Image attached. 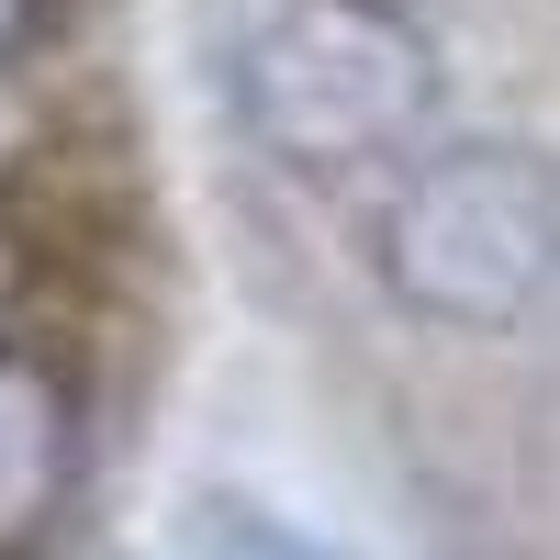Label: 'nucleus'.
<instances>
[{
	"label": "nucleus",
	"mask_w": 560,
	"mask_h": 560,
	"mask_svg": "<svg viewBox=\"0 0 560 560\" xmlns=\"http://www.w3.org/2000/svg\"><path fill=\"white\" fill-rule=\"evenodd\" d=\"M247 135L280 168H359L393 158L438 113V34L404 0H280L236 57Z\"/></svg>",
	"instance_id": "obj_1"
},
{
	"label": "nucleus",
	"mask_w": 560,
	"mask_h": 560,
	"mask_svg": "<svg viewBox=\"0 0 560 560\" xmlns=\"http://www.w3.org/2000/svg\"><path fill=\"white\" fill-rule=\"evenodd\" d=\"M382 280L427 325H516L560 292V168L538 147H448L382 202Z\"/></svg>",
	"instance_id": "obj_2"
},
{
	"label": "nucleus",
	"mask_w": 560,
	"mask_h": 560,
	"mask_svg": "<svg viewBox=\"0 0 560 560\" xmlns=\"http://www.w3.org/2000/svg\"><path fill=\"white\" fill-rule=\"evenodd\" d=\"M68 459H79L68 382L34 348H0V560H23L68 504Z\"/></svg>",
	"instance_id": "obj_3"
},
{
	"label": "nucleus",
	"mask_w": 560,
	"mask_h": 560,
	"mask_svg": "<svg viewBox=\"0 0 560 560\" xmlns=\"http://www.w3.org/2000/svg\"><path fill=\"white\" fill-rule=\"evenodd\" d=\"M191 560H337V549H314L303 527L258 516V504H202V527H191Z\"/></svg>",
	"instance_id": "obj_4"
},
{
	"label": "nucleus",
	"mask_w": 560,
	"mask_h": 560,
	"mask_svg": "<svg viewBox=\"0 0 560 560\" xmlns=\"http://www.w3.org/2000/svg\"><path fill=\"white\" fill-rule=\"evenodd\" d=\"M23 23H34V0H0V57L23 45Z\"/></svg>",
	"instance_id": "obj_5"
}]
</instances>
